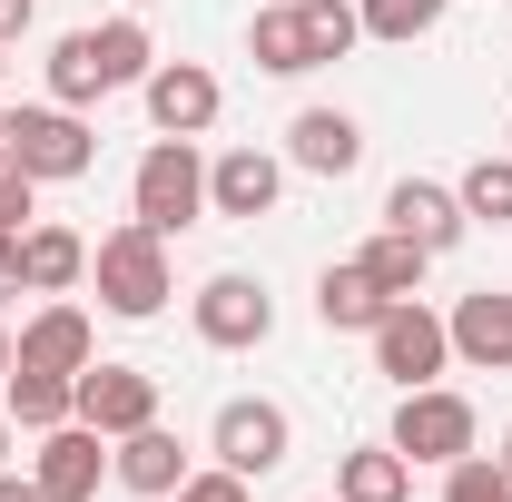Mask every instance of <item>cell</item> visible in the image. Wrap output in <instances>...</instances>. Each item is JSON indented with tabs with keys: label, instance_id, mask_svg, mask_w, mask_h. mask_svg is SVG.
<instances>
[{
	"label": "cell",
	"instance_id": "1",
	"mask_svg": "<svg viewBox=\"0 0 512 502\" xmlns=\"http://www.w3.org/2000/svg\"><path fill=\"white\" fill-rule=\"evenodd\" d=\"M0 158H10L20 178H40V188H69V178L99 168V128H89V109L20 99V109H0Z\"/></svg>",
	"mask_w": 512,
	"mask_h": 502
},
{
	"label": "cell",
	"instance_id": "2",
	"mask_svg": "<svg viewBox=\"0 0 512 502\" xmlns=\"http://www.w3.org/2000/svg\"><path fill=\"white\" fill-rule=\"evenodd\" d=\"M89 286H99V306L128 315V325H148V315H168V296H178V266H168V237L158 227H109L99 247H89Z\"/></svg>",
	"mask_w": 512,
	"mask_h": 502
},
{
	"label": "cell",
	"instance_id": "3",
	"mask_svg": "<svg viewBox=\"0 0 512 502\" xmlns=\"http://www.w3.org/2000/svg\"><path fill=\"white\" fill-rule=\"evenodd\" d=\"M128 217L158 227V237H178V227L207 217V158H197V138H148V158L128 168Z\"/></svg>",
	"mask_w": 512,
	"mask_h": 502
},
{
	"label": "cell",
	"instance_id": "4",
	"mask_svg": "<svg viewBox=\"0 0 512 502\" xmlns=\"http://www.w3.org/2000/svg\"><path fill=\"white\" fill-rule=\"evenodd\" d=\"M394 453L404 463H463V453H483V414H473V394H453V384H414V394H394Z\"/></svg>",
	"mask_w": 512,
	"mask_h": 502
},
{
	"label": "cell",
	"instance_id": "5",
	"mask_svg": "<svg viewBox=\"0 0 512 502\" xmlns=\"http://www.w3.org/2000/svg\"><path fill=\"white\" fill-rule=\"evenodd\" d=\"M365 345H375V375L394 384V394H414V384H444V375H453V325L424 306V296H394V306H384V325L365 335Z\"/></svg>",
	"mask_w": 512,
	"mask_h": 502
},
{
	"label": "cell",
	"instance_id": "6",
	"mask_svg": "<svg viewBox=\"0 0 512 502\" xmlns=\"http://www.w3.org/2000/svg\"><path fill=\"white\" fill-rule=\"evenodd\" d=\"M207 453H217L227 473L266 483V473H286V453H296V414H286L276 394H227L217 424H207Z\"/></svg>",
	"mask_w": 512,
	"mask_h": 502
},
{
	"label": "cell",
	"instance_id": "7",
	"mask_svg": "<svg viewBox=\"0 0 512 502\" xmlns=\"http://www.w3.org/2000/svg\"><path fill=\"white\" fill-rule=\"evenodd\" d=\"M188 325H197V345H217V355H256V345L276 335V296L256 286L247 266H217L188 296Z\"/></svg>",
	"mask_w": 512,
	"mask_h": 502
},
{
	"label": "cell",
	"instance_id": "8",
	"mask_svg": "<svg viewBox=\"0 0 512 502\" xmlns=\"http://www.w3.org/2000/svg\"><path fill=\"white\" fill-rule=\"evenodd\" d=\"M30 483H40V502H99V483H109V434L99 424H50V434H30Z\"/></svg>",
	"mask_w": 512,
	"mask_h": 502
},
{
	"label": "cell",
	"instance_id": "9",
	"mask_svg": "<svg viewBox=\"0 0 512 502\" xmlns=\"http://www.w3.org/2000/svg\"><path fill=\"white\" fill-rule=\"evenodd\" d=\"M138 99H148V128H158V138H207L217 109H227V89H217L207 60H158L138 79Z\"/></svg>",
	"mask_w": 512,
	"mask_h": 502
},
{
	"label": "cell",
	"instance_id": "10",
	"mask_svg": "<svg viewBox=\"0 0 512 502\" xmlns=\"http://www.w3.org/2000/svg\"><path fill=\"white\" fill-rule=\"evenodd\" d=\"M276 197H286V158L276 148H217L207 158V217L256 227V217H276Z\"/></svg>",
	"mask_w": 512,
	"mask_h": 502
},
{
	"label": "cell",
	"instance_id": "11",
	"mask_svg": "<svg viewBox=\"0 0 512 502\" xmlns=\"http://www.w3.org/2000/svg\"><path fill=\"white\" fill-rule=\"evenodd\" d=\"M10 345H20L30 375H89V365H99V325H89V306H69V296H50Z\"/></svg>",
	"mask_w": 512,
	"mask_h": 502
},
{
	"label": "cell",
	"instance_id": "12",
	"mask_svg": "<svg viewBox=\"0 0 512 502\" xmlns=\"http://www.w3.org/2000/svg\"><path fill=\"white\" fill-rule=\"evenodd\" d=\"M286 168H306V178H355L365 168V119L355 109H296L286 119Z\"/></svg>",
	"mask_w": 512,
	"mask_h": 502
},
{
	"label": "cell",
	"instance_id": "13",
	"mask_svg": "<svg viewBox=\"0 0 512 502\" xmlns=\"http://www.w3.org/2000/svg\"><path fill=\"white\" fill-rule=\"evenodd\" d=\"M79 424H99L109 443L138 434V424H158V375L148 365H89L79 375Z\"/></svg>",
	"mask_w": 512,
	"mask_h": 502
},
{
	"label": "cell",
	"instance_id": "14",
	"mask_svg": "<svg viewBox=\"0 0 512 502\" xmlns=\"http://www.w3.org/2000/svg\"><path fill=\"white\" fill-rule=\"evenodd\" d=\"M453 365H473V375H512V286H473V296H453Z\"/></svg>",
	"mask_w": 512,
	"mask_h": 502
},
{
	"label": "cell",
	"instance_id": "15",
	"mask_svg": "<svg viewBox=\"0 0 512 502\" xmlns=\"http://www.w3.org/2000/svg\"><path fill=\"white\" fill-rule=\"evenodd\" d=\"M188 473H197V463H188V443L168 434V424H138V434L109 443V483H128L138 502H168Z\"/></svg>",
	"mask_w": 512,
	"mask_h": 502
},
{
	"label": "cell",
	"instance_id": "16",
	"mask_svg": "<svg viewBox=\"0 0 512 502\" xmlns=\"http://www.w3.org/2000/svg\"><path fill=\"white\" fill-rule=\"evenodd\" d=\"M384 227H404L414 247L453 256V247H463V227H473V217H463V197H453L444 178H394V188H384Z\"/></svg>",
	"mask_w": 512,
	"mask_h": 502
},
{
	"label": "cell",
	"instance_id": "17",
	"mask_svg": "<svg viewBox=\"0 0 512 502\" xmlns=\"http://www.w3.org/2000/svg\"><path fill=\"white\" fill-rule=\"evenodd\" d=\"M20 286H30V296H69V286H89V237L30 217V227H20Z\"/></svg>",
	"mask_w": 512,
	"mask_h": 502
},
{
	"label": "cell",
	"instance_id": "18",
	"mask_svg": "<svg viewBox=\"0 0 512 502\" xmlns=\"http://www.w3.org/2000/svg\"><path fill=\"white\" fill-rule=\"evenodd\" d=\"M247 60L266 69V79H306V69H316L306 0H256V20H247Z\"/></svg>",
	"mask_w": 512,
	"mask_h": 502
},
{
	"label": "cell",
	"instance_id": "19",
	"mask_svg": "<svg viewBox=\"0 0 512 502\" xmlns=\"http://www.w3.org/2000/svg\"><path fill=\"white\" fill-rule=\"evenodd\" d=\"M384 306H394V296H384V286L365 276V266H355V256L316 276V325H325V335H375V325H384Z\"/></svg>",
	"mask_w": 512,
	"mask_h": 502
},
{
	"label": "cell",
	"instance_id": "20",
	"mask_svg": "<svg viewBox=\"0 0 512 502\" xmlns=\"http://www.w3.org/2000/svg\"><path fill=\"white\" fill-rule=\"evenodd\" d=\"M335 502H414V463L394 443H355L335 453Z\"/></svg>",
	"mask_w": 512,
	"mask_h": 502
},
{
	"label": "cell",
	"instance_id": "21",
	"mask_svg": "<svg viewBox=\"0 0 512 502\" xmlns=\"http://www.w3.org/2000/svg\"><path fill=\"white\" fill-rule=\"evenodd\" d=\"M0 414H10L20 434H50V424H69V414H79V375H30V365H10Z\"/></svg>",
	"mask_w": 512,
	"mask_h": 502
},
{
	"label": "cell",
	"instance_id": "22",
	"mask_svg": "<svg viewBox=\"0 0 512 502\" xmlns=\"http://www.w3.org/2000/svg\"><path fill=\"white\" fill-rule=\"evenodd\" d=\"M89 50H99V79H109V89H138V79L158 69V40H148V20H138V10L99 20V30H89Z\"/></svg>",
	"mask_w": 512,
	"mask_h": 502
},
{
	"label": "cell",
	"instance_id": "23",
	"mask_svg": "<svg viewBox=\"0 0 512 502\" xmlns=\"http://www.w3.org/2000/svg\"><path fill=\"white\" fill-rule=\"evenodd\" d=\"M355 266L375 276L384 296H424V276H434V247H414L404 227H375V237L355 247Z\"/></svg>",
	"mask_w": 512,
	"mask_h": 502
},
{
	"label": "cell",
	"instance_id": "24",
	"mask_svg": "<svg viewBox=\"0 0 512 502\" xmlns=\"http://www.w3.org/2000/svg\"><path fill=\"white\" fill-rule=\"evenodd\" d=\"M453 197H463L473 227H512V148H483V158L453 178Z\"/></svg>",
	"mask_w": 512,
	"mask_h": 502
},
{
	"label": "cell",
	"instance_id": "25",
	"mask_svg": "<svg viewBox=\"0 0 512 502\" xmlns=\"http://www.w3.org/2000/svg\"><path fill=\"white\" fill-rule=\"evenodd\" d=\"M453 0H355V20H365V40H394V50H414V40H434L444 30Z\"/></svg>",
	"mask_w": 512,
	"mask_h": 502
},
{
	"label": "cell",
	"instance_id": "26",
	"mask_svg": "<svg viewBox=\"0 0 512 502\" xmlns=\"http://www.w3.org/2000/svg\"><path fill=\"white\" fill-rule=\"evenodd\" d=\"M306 40H316V69L325 60H355V40H365L355 0H306Z\"/></svg>",
	"mask_w": 512,
	"mask_h": 502
},
{
	"label": "cell",
	"instance_id": "27",
	"mask_svg": "<svg viewBox=\"0 0 512 502\" xmlns=\"http://www.w3.org/2000/svg\"><path fill=\"white\" fill-rule=\"evenodd\" d=\"M444 502H512V473L493 453H463V463H444Z\"/></svg>",
	"mask_w": 512,
	"mask_h": 502
},
{
	"label": "cell",
	"instance_id": "28",
	"mask_svg": "<svg viewBox=\"0 0 512 502\" xmlns=\"http://www.w3.org/2000/svg\"><path fill=\"white\" fill-rule=\"evenodd\" d=\"M168 502H247V473H227V463H197V473H188Z\"/></svg>",
	"mask_w": 512,
	"mask_h": 502
},
{
	"label": "cell",
	"instance_id": "29",
	"mask_svg": "<svg viewBox=\"0 0 512 502\" xmlns=\"http://www.w3.org/2000/svg\"><path fill=\"white\" fill-rule=\"evenodd\" d=\"M30 197H40V178H20V168H10V158H0V237H20V227H30V217H40V207H30Z\"/></svg>",
	"mask_w": 512,
	"mask_h": 502
},
{
	"label": "cell",
	"instance_id": "30",
	"mask_svg": "<svg viewBox=\"0 0 512 502\" xmlns=\"http://www.w3.org/2000/svg\"><path fill=\"white\" fill-rule=\"evenodd\" d=\"M30 20H40V0H0V50H20V40H30Z\"/></svg>",
	"mask_w": 512,
	"mask_h": 502
},
{
	"label": "cell",
	"instance_id": "31",
	"mask_svg": "<svg viewBox=\"0 0 512 502\" xmlns=\"http://www.w3.org/2000/svg\"><path fill=\"white\" fill-rule=\"evenodd\" d=\"M0 502H40V483L30 473H0Z\"/></svg>",
	"mask_w": 512,
	"mask_h": 502
},
{
	"label": "cell",
	"instance_id": "32",
	"mask_svg": "<svg viewBox=\"0 0 512 502\" xmlns=\"http://www.w3.org/2000/svg\"><path fill=\"white\" fill-rule=\"evenodd\" d=\"M0 286H20V237H0Z\"/></svg>",
	"mask_w": 512,
	"mask_h": 502
},
{
	"label": "cell",
	"instance_id": "33",
	"mask_svg": "<svg viewBox=\"0 0 512 502\" xmlns=\"http://www.w3.org/2000/svg\"><path fill=\"white\" fill-rule=\"evenodd\" d=\"M10 453H20V424H10V414H0V473H10Z\"/></svg>",
	"mask_w": 512,
	"mask_h": 502
},
{
	"label": "cell",
	"instance_id": "34",
	"mask_svg": "<svg viewBox=\"0 0 512 502\" xmlns=\"http://www.w3.org/2000/svg\"><path fill=\"white\" fill-rule=\"evenodd\" d=\"M10 365H20V345H10V325H0V384H10Z\"/></svg>",
	"mask_w": 512,
	"mask_h": 502
},
{
	"label": "cell",
	"instance_id": "35",
	"mask_svg": "<svg viewBox=\"0 0 512 502\" xmlns=\"http://www.w3.org/2000/svg\"><path fill=\"white\" fill-rule=\"evenodd\" d=\"M493 463H503V473H512V434H503V453H493Z\"/></svg>",
	"mask_w": 512,
	"mask_h": 502
},
{
	"label": "cell",
	"instance_id": "36",
	"mask_svg": "<svg viewBox=\"0 0 512 502\" xmlns=\"http://www.w3.org/2000/svg\"><path fill=\"white\" fill-rule=\"evenodd\" d=\"M128 10H158V0H128Z\"/></svg>",
	"mask_w": 512,
	"mask_h": 502
},
{
	"label": "cell",
	"instance_id": "37",
	"mask_svg": "<svg viewBox=\"0 0 512 502\" xmlns=\"http://www.w3.org/2000/svg\"><path fill=\"white\" fill-rule=\"evenodd\" d=\"M0 69H10V50H0Z\"/></svg>",
	"mask_w": 512,
	"mask_h": 502
},
{
	"label": "cell",
	"instance_id": "38",
	"mask_svg": "<svg viewBox=\"0 0 512 502\" xmlns=\"http://www.w3.org/2000/svg\"><path fill=\"white\" fill-rule=\"evenodd\" d=\"M503 148H512V128H503Z\"/></svg>",
	"mask_w": 512,
	"mask_h": 502
},
{
	"label": "cell",
	"instance_id": "39",
	"mask_svg": "<svg viewBox=\"0 0 512 502\" xmlns=\"http://www.w3.org/2000/svg\"><path fill=\"white\" fill-rule=\"evenodd\" d=\"M316 502H335V493H316Z\"/></svg>",
	"mask_w": 512,
	"mask_h": 502
}]
</instances>
